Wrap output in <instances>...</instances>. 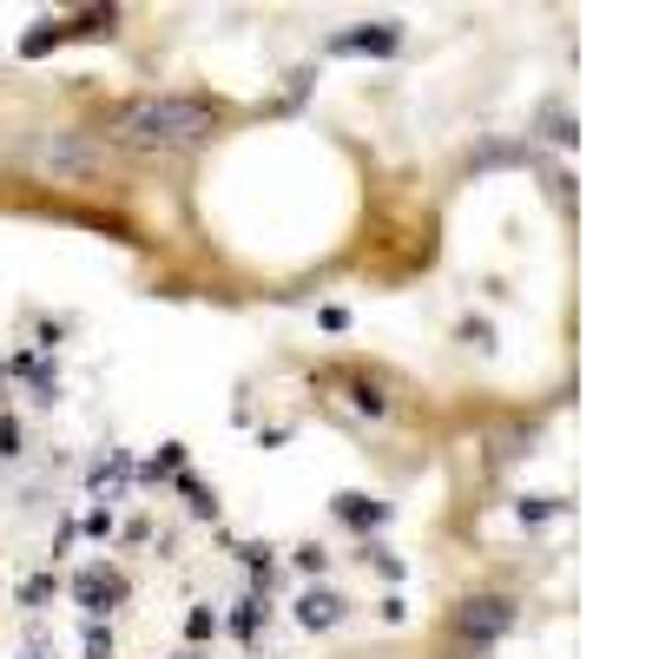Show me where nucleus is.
<instances>
[{"label": "nucleus", "instance_id": "f257e3e1", "mask_svg": "<svg viewBox=\"0 0 659 659\" xmlns=\"http://www.w3.org/2000/svg\"><path fill=\"white\" fill-rule=\"evenodd\" d=\"M218 125V106L211 99H191V92H139L112 112V139L119 145H139V152H172V145H198L205 132Z\"/></svg>", "mask_w": 659, "mask_h": 659}, {"label": "nucleus", "instance_id": "f03ea898", "mask_svg": "<svg viewBox=\"0 0 659 659\" xmlns=\"http://www.w3.org/2000/svg\"><path fill=\"white\" fill-rule=\"evenodd\" d=\"M515 620H521L515 594H475V601H462V607L449 614L455 640H469V647H495L502 634H515Z\"/></svg>", "mask_w": 659, "mask_h": 659}, {"label": "nucleus", "instance_id": "7ed1b4c3", "mask_svg": "<svg viewBox=\"0 0 659 659\" xmlns=\"http://www.w3.org/2000/svg\"><path fill=\"white\" fill-rule=\"evenodd\" d=\"M33 158L46 165V172H106V145L99 139H86V132H53V139H40L33 145Z\"/></svg>", "mask_w": 659, "mask_h": 659}, {"label": "nucleus", "instance_id": "20e7f679", "mask_svg": "<svg viewBox=\"0 0 659 659\" xmlns=\"http://www.w3.org/2000/svg\"><path fill=\"white\" fill-rule=\"evenodd\" d=\"M73 594H79L86 614H112V607H125V574H119V568H79V574H73Z\"/></svg>", "mask_w": 659, "mask_h": 659}, {"label": "nucleus", "instance_id": "39448f33", "mask_svg": "<svg viewBox=\"0 0 659 659\" xmlns=\"http://www.w3.org/2000/svg\"><path fill=\"white\" fill-rule=\"evenodd\" d=\"M396 46H403L396 20H363L350 33H330V53H396Z\"/></svg>", "mask_w": 659, "mask_h": 659}, {"label": "nucleus", "instance_id": "423d86ee", "mask_svg": "<svg viewBox=\"0 0 659 659\" xmlns=\"http://www.w3.org/2000/svg\"><path fill=\"white\" fill-rule=\"evenodd\" d=\"M297 620H304L310 634H330V627L343 620V594H330V587H310V594L297 601Z\"/></svg>", "mask_w": 659, "mask_h": 659}, {"label": "nucleus", "instance_id": "0eeeda50", "mask_svg": "<svg viewBox=\"0 0 659 659\" xmlns=\"http://www.w3.org/2000/svg\"><path fill=\"white\" fill-rule=\"evenodd\" d=\"M330 508H337V521H350V528H383V521H389V508L370 502V495H337Z\"/></svg>", "mask_w": 659, "mask_h": 659}, {"label": "nucleus", "instance_id": "6e6552de", "mask_svg": "<svg viewBox=\"0 0 659 659\" xmlns=\"http://www.w3.org/2000/svg\"><path fill=\"white\" fill-rule=\"evenodd\" d=\"M59 40H66V26H59V20H33V26L20 33V59H40V53H53Z\"/></svg>", "mask_w": 659, "mask_h": 659}, {"label": "nucleus", "instance_id": "1a4fd4ad", "mask_svg": "<svg viewBox=\"0 0 659 659\" xmlns=\"http://www.w3.org/2000/svg\"><path fill=\"white\" fill-rule=\"evenodd\" d=\"M125 475H132V462H125V455H119V449H112V455H106V462H99V469H92V502H106V495H112V488H119V482H125Z\"/></svg>", "mask_w": 659, "mask_h": 659}, {"label": "nucleus", "instance_id": "9d476101", "mask_svg": "<svg viewBox=\"0 0 659 659\" xmlns=\"http://www.w3.org/2000/svg\"><path fill=\"white\" fill-rule=\"evenodd\" d=\"M541 132H548V139H561V145H574V106L548 99V106H541Z\"/></svg>", "mask_w": 659, "mask_h": 659}, {"label": "nucleus", "instance_id": "9b49d317", "mask_svg": "<svg viewBox=\"0 0 659 659\" xmlns=\"http://www.w3.org/2000/svg\"><path fill=\"white\" fill-rule=\"evenodd\" d=\"M528 158H535L528 139H515V145H482V152H475V165H528Z\"/></svg>", "mask_w": 659, "mask_h": 659}, {"label": "nucleus", "instance_id": "f8f14e48", "mask_svg": "<svg viewBox=\"0 0 659 659\" xmlns=\"http://www.w3.org/2000/svg\"><path fill=\"white\" fill-rule=\"evenodd\" d=\"M178 495L191 502V515H198V521H218V502H211V488H205L198 475H178Z\"/></svg>", "mask_w": 659, "mask_h": 659}, {"label": "nucleus", "instance_id": "ddd939ff", "mask_svg": "<svg viewBox=\"0 0 659 659\" xmlns=\"http://www.w3.org/2000/svg\"><path fill=\"white\" fill-rule=\"evenodd\" d=\"M224 627H231V634H238V640H251V634H257V627H264V601H257V594H251V601H238V607H231V620H224Z\"/></svg>", "mask_w": 659, "mask_h": 659}, {"label": "nucleus", "instance_id": "4468645a", "mask_svg": "<svg viewBox=\"0 0 659 659\" xmlns=\"http://www.w3.org/2000/svg\"><path fill=\"white\" fill-rule=\"evenodd\" d=\"M211 634H218V614H205V607H191V614H185V640L198 647V640H211Z\"/></svg>", "mask_w": 659, "mask_h": 659}, {"label": "nucleus", "instance_id": "2eb2a0df", "mask_svg": "<svg viewBox=\"0 0 659 659\" xmlns=\"http://www.w3.org/2000/svg\"><path fill=\"white\" fill-rule=\"evenodd\" d=\"M548 515H561V502H548V495H535V502H521V521H548Z\"/></svg>", "mask_w": 659, "mask_h": 659}, {"label": "nucleus", "instance_id": "dca6fc26", "mask_svg": "<svg viewBox=\"0 0 659 659\" xmlns=\"http://www.w3.org/2000/svg\"><path fill=\"white\" fill-rule=\"evenodd\" d=\"M46 594H53V581L40 574V581H26V587H20V607H46Z\"/></svg>", "mask_w": 659, "mask_h": 659}, {"label": "nucleus", "instance_id": "f3484780", "mask_svg": "<svg viewBox=\"0 0 659 659\" xmlns=\"http://www.w3.org/2000/svg\"><path fill=\"white\" fill-rule=\"evenodd\" d=\"M112 653V634L106 627H86V659H106Z\"/></svg>", "mask_w": 659, "mask_h": 659}, {"label": "nucleus", "instance_id": "a211bd4d", "mask_svg": "<svg viewBox=\"0 0 659 659\" xmlns=\"http://www.w3.org/2000/svg\"><path fill=\"white\" fill-rule=\"evenodd\" d=\"M0 455H20V429H13V416H0Z\"/></svg>", "mask_w": 659, "mask_h": 659}, {"label": "nucleus", "instance_id": "6ab92c4d", "mask_svg": "<svg viewBox=\"0 0 659 659\" xmlns=\"http://www.w3.org/2000/svg\"><path fill=\"white\" fill-rule=\"evenodd\" d=\"M350 396H356V403H363V409H370V416H383V396H376V389H370V383H356V389H350Z\"/></svg>", "mask_w": 659, "mask_h": 659}, {"label": "nucleus", "instance_id": "aec40b11", "mask_svg": "<svg viewBox=\"0 0 659 659\" xmlns=\"http://www.w3.org/2000/svg\"><path fill=\"white\" fill-rule=\"evenodd\" d=\"M33 659H40V653H33Z\"/></svg>", "mask_w": 659, "mask_h": 659}]
</instances>
